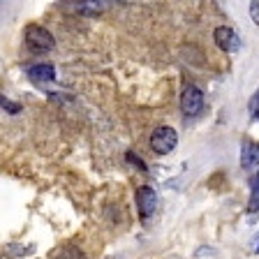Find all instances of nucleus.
I'll return each mask as SVG.
<instances>
[{
  "mask_svg": "<svg viewBox=\"0 0 259 259\" xmlns=\"http://www.w3.org/2000/svg\"><path fill=\"white\" fill-rule=\"evenodd\" d=\"M178 144V132L169 125H160V127L153 130L151 135V148L157 155H169V153L176 148Z\"/></svg>",
  "mask_w": 259,
  "mask_h": 259,
  "instance_id": "f257e3e1",
  "label": "nucleus"
},
{
  "mask_svg": "<svg viewBox=\"0 0 259 259\" xmlns=\"http://www.w3.org/2000/svg\"><path fill=\"white\" fill-rule=\"evenodd\" d=\"M26 44L32 51H51L56 47V39L44 26H35L32 23V26L26 28Z\"/></svg>",
  "mask_w": 259,
  "mask_h": 259,
  "instance_id": "f03ea898",
  "label": "nucleus"
},
{
  "mask_svg": "<svg viewBox=\"0 0 259 259\" xmlns=\"http://www.w3.org/2000/svg\"><path fill=\"white\" fill-rule=\"evenodd\" d=\"M201 109H204V93L199 91L197 86H185L183 95H181V111L185 113V116H197V113H201Z\"/></svg>",
  "mask_w": 259,
  "mask_h": 259,
  "instance_id": "7ed1b4c3",
  "label": "nucleus"
},
{
  "mask_svg": "<svg viewBox=\"0 0 259 259\" xmlns=\"http://www.w3.org/2000/svg\"><path fill=\"white\" fill-rule=\"evenodd\" d=\"M137 208H139L141 220H148V218L155 213L157 208V192L151 185H141L137 190Z\"/></svg>",
  "mask_w": 259,
  "mask_h": 259,
  "instance_id": "20e7f679",
  "label": "nucleus"
},
{
  "mask_svg": "<svg viewBox=\"0 0 259 259\" xmlns=\"http://www.w3.org/2000/svg\"><path fill=\"white\" fill-rule=\"evenodd\" d=\"M213 39H215V44L222 49V51H227V54L241 49V39H238L236 30L229 26H218L215 32H213Z\"/></svg>",
  "mask_w": 259,
  "mask_h": 259,
  "instance_id": "39448f33",
  "label": "nucleus"
},
{
  "mask_svg": "<svg viewBox=\"0 0 259 259\" xmlns=\"http://www.w3.org/2000/svg\"><path fill=\"white\" fill-rule=\"evenodd\" d=\"M241 167L245 169V171L259 169V141L245 139L241 144Z\"/></svg>",
  "mask_w": 259,
  "mask_h": 259,
  "instance_id": "423d86ee",
  "label": "nucleus"
},
{
  "mask_svg": "<svg viewBox=\"0 0 259 259\" xmlns=\"http://www.w3.org/2000/svg\"><path fill=\"white\" fill-rule=\"evenodd\" d=\"M28 79L35 81V83H47V81H54L56 79V70L54 65L49 63H37V65H30L26 70Z\"/></svg>",
  "mask_w": 259,
  "mask_h": 259,
  "instance_id": "0eeeda50",
  "label": "nucleus"
},
{
  "mask_svg": "<svg viewBox=\"0 0 259 259\" xmlns=\"http://www.w3.org/2000/svg\"><path fill=\"white\" fill-rule=\"evenodd\" d=\"M248 210L250 213L259 210V174L252 178V194H250V201H248Z\"/></svg>",
  "mask_w": 259,
  "mask_h": 259,
  "instance_id": "6e6552de",
  "label": "nucleus"
},
{
  "mask_svg": "<svg viewBox=\"0 0 259 259\" xmlns=\"http://www.w3.org/2000/svg\"><path fill=\"white\" fill-rule=\"evenodd\" d=\"M56 259H86V257H83V252H81L79 248H74V245H65L63 250H58Z\"/></svg>",
  "mask_w": 259,
  "mask_h": 259,
  "instance_id": "1a4fd4ad",
  "label": "nucleus"
},
{
  "mask_svg": "<svg viewBox=\"0 0 259 259\" xmlns=\"http://www.w3.org/2000/svg\"><path fill=\"white\" fill-rule=\"evenodd\" d=\"M248 111H250V116H252V120H257L259 123V88L252 93V97L248 100Z\"/></svg>",
  "mask_w": 259,
  "mask_h": 259,
  "instance_id": "9d476101",
  "label": "nucleus"
},
{
  "mask_svg": "<svg viewBox=\"0 0 259 259\" xmlns=\"http://www.w3.org/2000/svg\"><path fill=\"white\" fill-rule=\"evenodd\" d=\"M3 109H7V111H10V113H16V111H19V109H21V107H19V104H14V102H10V100H7V97L3 95Z\"/></svg>",
  "mask_w": 259,
  "mask_h": 259,
  "instance_id": "9b49d317",
  "label": "nucleus"
},
{
  "mask_svg": "<svg viewBox=\"0 0 259 259\" xmlns=\"http://www.w3.org/2000/svg\"><path fill=\"white\" fill-rule=\"evenodd\" d=\"M127 160L132 162V164H137V167H139L141 171H146V164H144V162H141V160H139V157H137V155H132V153H127Z\"/></svg>",
  "mask_w": 259,
  "mask_h": 259,
  "instance_id": "f8f14e48",
  "label": "nucleus"
},
{
  "mask_svg": "<svg viewBox=\"0 0 259 259\" xmlns=\"http://www.w3.org/2000/svg\"><path fill=\"white\" fill-rule=\"evenodd\" d=\"M250 14H252L254 23H259V3H250Z\"/></svg>",
  "mask_w": 259,
  "mask_h": 259,
  "instance_id": "ddd939ff",
  "label": "nucleus"
},
{
  "mask_svg": "<svg viewBox=\"0 0 259 259\" xmlns=\"http://www.w3.org/2000/svg\"><path fill=\"white\" fill-rule=\"evenodd\" d=\"M254 252H259V236H257V241H254Z\"/></svg>",
  "mask_w": 259,
  "mask_h": 259,
  "instance_id": "4468645a",
  "label": "nucleus"
}]
</instances>
